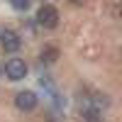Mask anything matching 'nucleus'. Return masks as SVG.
<instances>
[{
	"label": "nucleus",
	"instance_id": "1",
	"mask_svg": "<svg viewBox=\"0 0 122 122\" xmlns=\"http://www.w3.org/2000/svg\"><path fill=\"white\" fill-rule=\"evenodd\" d=\"M37 22L42 25V27H46V29L56 27V25H59V10H56L54 5H42V7H39V12H37Z\"/></svg>",
	"mask_w": 122,
	"mask_h": 122
},
{
	"label": "nucleus",
	"instance_id": "2",
	"mask_svg": "<svg viewBox=\"0 0 122 122\" xmlns=\"http://www.w3.org/2000/svg\"><path fill=\"white\" fill-rule=\"evenodd\" d=\"M5 76H7L10 81L25 78V76H27V64H25L22 59H17V56L7 59V61H5Z\"/></svg>",
	"mask_w": 122,
	"mask_h": 122
},
{
	"label": "nucleus",
	"instance_id": "3",
	"mask_svg": "<svg viewBox=\"0 0 122 122\" xmlns=\"http://www.w3.org/2000/svg\"><path fill=\"white\" fill-rule=\"evenodd\" d=\"M15 105H17V110H25V112H29V110L37 107V95L32 93V90H22V93L15 95Z\"/></svg>",
	"mask_w": 122,
	"mask_h": 122
},
{
	"label": "nucleus",
	"instance_id": "4",
	"mask_svg": "<svg viewBox=\"0 0 122 122\" xmlns=\"http://www.w3.org/2000/svg\"><path fill=\"white\" fill-rule=\"evenodd\" d=\"M0 42H3V49L7 54H15L17 49H20V37H17V32H12V29H5L3 34H0Z\"/></svg>",
	"mask_w": 122,
	"mask_h": 122
},
{
	"label": "nucleus",
	"instance_id": "5",
	"mask_svg": "<svg viewBox=\"0 0 122 122\" xmlns=\"http://www.w3.org/2000/svg\"><path fill=\"white\" fill-rule=\"evenodd\" d=\"M56 59H59V49H56V46H46V49H42V61L54 64Z\"/></svg>",
	"mask_w": 122,
	"mask_h": 122
},
{
	"label": "nucleus",
	"instance_id": "6",
	"mask_svg": "<svg viewBox=\"0 0 122 122\" xmlns=\"http://www.w3.org/2000/svg\"><path fill=\"white\" fill-rule=\"evenodd\" d=\"M10 5H12L15 10H27L29 7V0H10Z\"/></svg>",
	"mask_w": 122,
	"mask_h": 122
},
{
	"label": "nucleus",
	"instance_id": "7",
	"mask_svg": "<svg viewBox=\"0 0 122 122\" xmlns=\"http://www.w3.org/2000/svg\"><path fill=\"white\" fill-rule=\"evenodd\" d=\"M71 3H76V5H83V3H86V0H71Z\"/></svg>",
	"mask_w": 122,
	"mask_h": 122
}]
</instances>
